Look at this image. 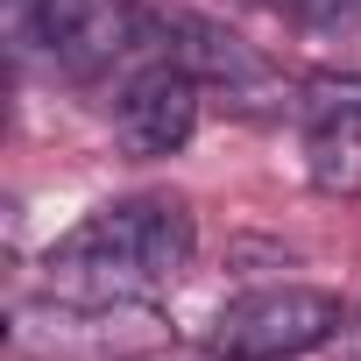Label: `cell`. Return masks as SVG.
<instances>
[{
  "instance_id": "2",
  "label": "cell",
  "mask_w": 361,
  "mask_h": 361,
  "mask_svg": "<svg viewBox=\"0 0 361 361\" xmlns=\"http://www.w3.org/2000/svg\"><path fill=\"white\" fill-rule=\"evenodd\" d=\"M340 333V298L312 283H269L234 298L213 319V354L220 361H298Z\"/></svg>"
},
{
  "instance_id": "9",
  "label": "cell",
  "mask_w": 361,
  "mask_h": 361,
  "mask_svg": "<svg viewBox=\"0 0 361 361\" xmlns=\"http://www.w3.org/2000/svg\"><path fill=\"white\" fill-rule=\"evenodd\" d=\"M347 347H354V354H361V312H354V326H347Z\"/></svg>"
},
{
  "instance_id": "1",
  "label": "cell",
  "mask_w": 361,
  "mask_h": 361,
  "mask_svg": "<svg viewBox=\"0 0 361 361\" xmlns=\"http://www.w3.org/2000/svg\"><path fill=\"white\" fill-rule=\"evenodd\" d=\"M199 227L185 199H114L99 213H85L50 255H43V283L64 305H149L163 298L177 276L192 269Z\"/></svg>"
},
{
  "instance_id": "10",
  "label": "cell",
  "mask_w": 361,
  "mask_h": 361,
  "mask_svg": "<svg viewBox=\"0 0 361 361\" xmlns=\"http://www.w3.org/2000/svg\"><path fill=\"white\" fill-rule=\"evenodd\" d=\"M269 8H298V0H269Z\"/></svg>"
},
{
  "instance_id": "5",
  "label": "cell",
  "mask_w": 361,
  "mask_h": 361,
  "mask_svg": "<svg viewBox=\"0 0 361 361\" xmlns=\"http://www.w3.org/2000/svg\"><path fill=\"white\" fill-rule=\"evenodd\" d=\"M199 99L206 85L185 71V64H170V57H142L121 92H114V142L135 156V163H156V156H177L192 142L199 128Z\"/></svg>"
},
{
  "instance_id": "7",
  "label": "cell",
  "mask_w": 361,
  "mask_h": 361,
  "mask_svg": "<svg viewBox=\"0 0 361 361\" xmlns=\"http://www.w3.org/2000/svg\"><path fill=\"white\" fill-rule=\"evenodd\" d=\"M305 92H312V99H305L312 114H361V64H354V71H326V78H312Z\"/></svg>"
},
{
  "instance_id": "8",
  "label": "cell",
  "mask_w": 361,
  "mask_h": 361,
  "mask_svg": "<svg viewBox=\"0 0 361 361\" xmlns=\"http://www.w3.org/2000/svg\"><path fill=\"white\" fill-rule=\"evenodd\" d=\"M298 15L312 29H354L361 22V0H298Z\"/></svg>"
},
{
  "instance_id": "3",
  "label": "cell",
  "mask_w": 361,
  "mask_h": 361,
  "mask_svg": "<svg viewBox=\"0 0 361 361\" xmlns=\"http://www.w3.org/2000/svg\"><path fill=\"white\" fill-rule=\"evenodd\" d=\"M149 29H156V57L185 64V71H192L206 92H220L227 106H241V114H269V106H283L276 71H269L234 29H220V22H206V15H185V8L149 15Z\"/></svg>"
},
{
  "instance_id": "6",
  "label": "cell",
  "mask_w": 361,
  "mask_h": 361,
  "mask_svg": "<svg viewBox=\"0 0 361 361\" xmlns=\"http://www.w3.org/2000/svg\"><path fill=\"white\" fill-rule=\"evenodd\" d=\"M305 170H312V185H319V192L354 199V192H361V114H312Z\"/></svg>"
},
{
  "instance_id": "4",
  "label": "cell",
  "mask_w": 361,
  "mask_h": 361,
  "mask_svg": "<svg viewBox=\"0 0 361 361\" xmlns=\"http://www.w3.org/2000/svg\"><path fill=\"white\" fill-rule=\"evenodd\" d=\"M29 29L71 78H99V71L156 50L149 8H135V0H36Z\"/></svg>"
}]
</instances>
